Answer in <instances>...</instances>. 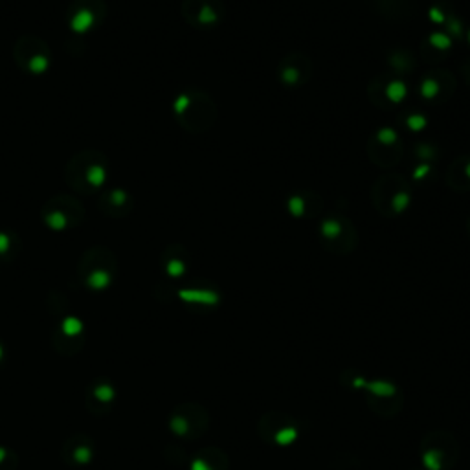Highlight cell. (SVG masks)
<instances>
[{
    "instance_id": "5",
    "label": "cell",
    "mask_w": 470,
    "mask_h": 470,
    "mask_svg": "<svg viewBox=\"0 0 470 470\" xmlns=\"http://www.w3.org/2000/svg\"><path fill=\"white\" fill-rule=\"evenodd\" d=\"M40 219L52 232H68L83 223L84 208L72 195H56L42 204Z\"/></svg>"
},
{
    "instance_id": "38",
    "label": "cell",
    "mask_w": 470,
    "mask_h": 470,
    "mask_svg": "<svg viewBox=\"0 0 470 470\" xmlns=\"http://www.w3.org/2000/svg\"><path fill=\"white\" fill-rule=\"evenodd\" d=\"M375 140H378L380 144H386V146H392V144H397L399 142V135L390 129V127H384V129H380L377 135H375Z\"/></svg>"
},
{
    "instance_id": "20",
    "label": "cell",
    "mask_w": 470,
    "mask_h": 470,
    "mask_svg": "<svg viewBox=\"0 0 470 470\" xmlns=\"http://www.w3.org/2000/svg\"><path fill=\"white\" fill-rule=\"evenodd\" d=\"M181 300L191 307H217L221 296L217 290L206 287H186L177 292Z\"/></svg>"
},
{
    "instance_id": "6",
    "label": "cell",
    "mask_w": 470,
    "mask_h": 470,
    "mask_svg": "<svg viewBox=\"0 0 470 470\" xmlns=\"http://www.w3.org/2000/svg\"><path fill=\"white\" fill-rule=\"evenodd\" d=\"M167 426L175 438L182 441H193L208 432L209 413L197 403H182L169 413Z\"/></svg>"
},
{
    "instance_id": "28",
    "label": "cell",
    "mask_w": 470,
    "mask_h": 470,
    "mask_svg": "<svg viewBox=\"0 0 470 470\" xmlns=\"http://www.w3.org/2000/svg\"><path fill=\"white\" fill-rule=\"evenodd\" d=\"M441 84V94H445V98H450L456 91V77L452 75V72L445 70V68H434L430 72Z\"/></svg>"
},
{
    "instance_id": "33",
    "label": "cell",
    "mask_w": 470,
    "mask_h": 470,
    "mask_svg": "<svg viewBox=\"0 0 470 470\" xmlns=\"http://www.w3.org/2000/svg\"><path fill=\"white\" fill-rule=\"evenodd\" d=\"M287 208L294 217H304L306 216V200L302 195H294L287 200Z\"/></svg>"
},
{
    "instance_id": "36",
    "label": "cell",
    "mask_w": 470,
    "mask_h": 470,
    "mask_svg": "<svg viewBox=\"0 0 470 470\" xmlns=\"http://www.w3.org/2000/svg\"><path fill=\"white\" fill-rule=\"evenodd\" d=\"M445 26H447L448 35H452L456 39H463V22L456 15H448L445 19Z\"/></svg>"
},
{
    "instance_id": "43",
    "label": "cell",
    "mask_w": 470,
    "mask_h": 470,
    "mask_svg": "<svg viewBox=\"0 0 470 470\" xmlns=\"http://www.w3.org/2000/svg\"><path fill=\"white\" fill-rule=\"evenodd\" d=\"M4 359H6V350H4V344H3V341H0V364L4 362Z\"/></svg>"
},
{
    "instance_id": "8",
    "label": "cell",
    "mask_w": 470,
    "mask_h": 470,
    "mask_svg": "<svg viewBox=\"0 0 470 470\" xmlns=\"http://www.w3.org/2000/svg\"><path fill=\"white\" fill-rule=\"evenodd\" d=\"M258 436L274 447H290L302 436L300 422L285 412H267L258 421Z\"/></svg>"
},
{
    "instance_id": "12",
    "label": "cell",
    "mask_w": 470,
    "mask_h": 470,
    "mask_svg": "<svg viewBox=\"0 0 470 470\" xmlns=\"http://www.w3.org/2000/svg\"><path fill=\"white\" fill-rule=\"evenodd\" d=\"M410 190L408 182L404 177L399 173H388L380 177L371 190V200L375 209L380 213V216H394L392 213V202L397 193Z\"/></svg>"
},
{
    "instance_id": "24",
    "label": "cell",
    "mask_w": 470,
    "mask_h": 470,
    "mask_svg": "<svg viewBox=\"0 0 470 470\" xmlns=\"http://www.w3.org/2000/svg\"><path fill=\"white\" fill-rule=\"evenodd\" d=\"M366 404L373 413H377L380 417H394L401 412V408L404 404V397L399 395L394 399H380V397L366 395Z\"/></svg>"
},
{
    "instance_id": "9",
    "label": "cell",
    "mask_w": 470,
    "mask_h": 470,
    "mask_svg": "<svg viewBox=\"0 0 470 470\" xmlns=\"http://www.w3.org/2000/svg\"><path fill=\"white\" fill-rule=\"evenodd\" d=\"M107 17L105 0H72L67 10V24L72 33L84 35L100 28Z\"/></svg>"
},
{
    "instance_id": "39",
    "label": "cell",
    "mask_w": 470,
    "mask_h": 470,
    "mask_svg": "<svg viewBox=\"0 0 470 470\" xmlns=\"http://www.w3.org/2000/svg\"><path fill=\"white\" fill-rule=\"evenodd\" d=\"M406 125L410 127L412 131H415V133H417V131H422L424 127H426V118L421 116V114H412V116L406 118Z\"/></svg>"
},
{
    "instance_id": "37",
    "label": "cell",
    "mask_w": 470,
    "mask_h": 470,
    "mask_svg": "<svg viewBox=\"0 0 470 470\" xmlns=\"http://www.w3.org/2000/svg\"><path fill=\"white\" fill-rule=\"evenodd\" d=\"M415 153H417V158L424 160V162H430L438 156V149L430 144H417L415 146Z\"/></svg>"
},
{
    "instance_id": "16",
    "label": "cell",
    "mask_w": 470,
    "mask_h": 470,
    "mask_svg": "<svg viewBox=\"0 0 470 470\" xmlns=\"http://www.w3.org/2000/svg\"><path fill=\"white\" fill-rule=\"evenodd\" d=\"M135 200L129 191H125L123 188H111L105 190L100 199H98V208L107 217L118 219V217H127L133 211Z\"/></svg>"
},
{
    "instance_id": "25",
    "label": "cell",
    "mask_w": 470,
    "mask_h": 470,
    "mask_svg": "<svg viewBox=\"0 0 470 470\" xmlns=\"http://www.w3.org/2000/svg\"><path fill=\"white\" fill-rule=\"evenodd\" d=\"M21 252V239L17 232L0 230V262L12 263L17 260Z\"/></svg>"
},
{
    "instance_id": "18",
    "label": "cell",
    "mask_w": 470,
    "mask_h": 470,
    "mask_svg": "<svg viewBox=\"0 0 470 470\" xmlns=\"http://www.w3.org/2000/svg\"><path fill=\"white\" fill-rule=\"evenodd\" d=\"M368 155L371 158V162L382 169H392L401 162L403 156V144L401 140L397 144L386 146V144H380L378 140H375V137L369 140L368 144Z\"/></svg>"
},
{
    "instance_id": "2",
    "label": "cell",
    "mask_w": 470,
    "mask_h": 470,
    "mask_svg": "<svg viewBox=\"0 0 470 470\" xmlns=\"http://www.w3.org/2000/svg\"><path fill=\"white\" fill-rule=\"evenodd\" d=\"M77 278L91 292L107 290L118 278V260L114 252L105 246L89 248L79 260Z\"/></svg>"
},
{
    "instance_id": "4",
    "label": "cell",
    "mask_w": 470,
    "mask_h": 470,
    "mask_svg": "<svg viewBox=\"0 0 470 470\" xmlns=\"http://www.w3.org/2000/svg\"><path fill=\"white\" fill-rule=\"evenodd\" d=\"M459 443L448 430H432L419 445V456L424 470H452L459 461Z\"/></svg>"
},
{
    "instance_id": "29",
    "label": "cell",
    "mask_w": 470,
    "mask_h": 470,
    "mask_svg": "<svg viewBox=\"0 0 470 470\" xmlns=\"http://www.w3.org/2000/svg\"><path fill=\"white\" fill-rule=\"evenodd\" d=\"M384 94H386V100L390 102V105H394V103H401L406 98L408 89L401 79H394V81L386 83V91H384Z\"/></svg>"
},
{
    "instance_id": "46",
    "label": "cell",
    "mask_w": 470,
    "mask_h": 470,
    "mask_svg": "<svg viewBox=\"0 0 470 470\" xmlns=\"http://www.w3.org/2000/svg\"><path fill=\"white\" fill-rule=\"evenodd\" d=\"M468 42H470V31H468Z\"/></svg>"
},
{
    "instance_id": "45",
    "label": "cell",
    "mask_w": 470,
    "mask_h": 470,
    "mask_svg": "<svg viewBox=\"0 0 470 470\" xmlns=\"http://www.w3.org/2000/svg\"><path fill=\"white\" fill-rule=\"evenodd\" d=\"M468 234H470V221H468Z\"/></svg>"
},
{
    "instance_id": "1",
    "label": "cell",
    "mask_w": 470,
    "mask_h": 470,
    "mask_svg": "<svg viewBox=\"0 0 470 470\" xmlns=\"http://www.w3.org/2000/svg\"><path fill=\"white\" fill-rule=\"evenodd\" d=\"M109 179L107 155L96 149L79 151L65 165V182L77 195H96L103 191Z\"/></svg>"
},
{
    "instance_id": "42",
    "label": "cell",
    "mask_w": 470,
    "mask_h": 470,
    "mask_svg": "<svg viewBox=\"0 0 470 470\" xmlns=\"http://www.w3.org/2000/svg\"><path fill=\"white\" fill-rule=\"evenodd\" d=\"M461 72H463V75H465L466 83L470 84V61H466V63L461 67Z\"/></svg>"
},
{
    "instance_id": "17",
    "label": "cell",
    "mask_w": 470,
    "mask_h": 470,
    "mask_svg": "<svg viewBox=\"0 0 470 470\" xmlns=\"http://www.w3.org/2000/svg\"><path fill=\"white\" fill-rule=\"evenodd\" d=\"M160 265L164 269V272L171 278V279H179L188 272V265H190V255L186 252L184 246L181 244H171L164 250L162 258H160Z\"/></svg>"
},
{
    "instance_id": "11",
    "label": "cell",
    "mask_w": 470,
    "mask_h": 470,
    "mask_svg": "<svg viewBox=\"0 0 470 470\" xmlns=\"http://www.w3.org/2000/svg\"><path fill=\"white\" fill-rule=\"evenodd\" d=\"M182 17L197 28L216 26L225 17L223 0H182Z\"/></svg>"
},
{
    "instance_id": "26",
    "label": "cell",
    "mask_w": 470,
    "mask_h": 470,
    "mask_svg": "<svg viewBox=\"0 0 470 470\" xmlns=\"http://www.w3.org/2000/svg\"><path fill=\"white\" fill-rule=\"evenodd\" d=\"M390 65L399 74H410L415 68V58L408 50H395L390 54Z\"/></svg>"
},
{
    "instance_id": "15",
    "label": "cell",
    "mask_w": 470,
    "mask_h": 470,
    "mask_svg": "<svg viewBox=\"0 0 470 470\" xmlns=\"http://www.w3.org/2000/svg\"><path fill=\"white\" fill-rule=\"evenodd\" d=\"M313 75V63L311 59L302 52H292L288 54L283 63L279 65V79L288 84V87H296V84H304Z\"/></svg>"
},
{
    "instance_id": "41",
    "label": "cell",
    "mask_w": 470,
    "mask_h": 470,
    "mask_svg": "<svg viewBox=\"0 0 470 470\" xmlns=\"http://www.w3.org/2000/svg\"><path fill=\"white\" fill-rule=\"evenodd\" d=\"M430 19H432L436 24H445L447 15H445L439 8H432V10H430Z\"/></svg>"
},
{
    "instance_id": "22",
    "label": "cell",
    "mask_w": 470,
    "mask_h": 470,
    "mask_svg": "<svg viewBox=\"0 0 470 470\" xmlns=\"http://www.w3.org/2000/svg\"><path fill=\"white\" fill-rule=\"evenodd\" d=\"M377 12L388 21H404L413 13V0H375Z\"/></svg>"
},
{
    "instance_id": "3",
    "label": "cell",
    "mask_w": 470,
    "mask_h": 470,
    "mask_svg": "<svg viewBox=\"0 0 470 470\" xmlns=\"http://www.w3.org/2000/svg\"><path fill=\"white\" fill-rule=\"evenodd\" d=\"M173 111L182 129L193 135L209 131L217 120L216 102L200 91H188L177 96Z\"/></svg>"
},
{
    "instance_id": "19",
    "label": "cell",
    "mask_w": 470,
    "mask_h": 470,
    "mask_svg": "<svg viewBox=\"0 0 470 470\" xmlns=\"http://www.w3.org/2000/svg\"><path fill=\"white\" fill-rule=\"evenodd\" d=\"M228 468H230L228 456L217 447L200 448L190 463V470H228Z\"/></svg>"
},
{
    "instance_id": "44",
    "label": "cell",
    "mask_w": 470,
    "mask_h": 470,
    "mask_svg": "<svg viewBox=\"0 0 470 470\" xmlns=\"http://www.w3.org/2000/svg\"><path fill=\"white\" fill-rule=\"evenodd\" d=\"M465 173H466V177L470 179V158H468L466 164H465Z\"/></svg>"
},
{
    "instance_id": "21",
    "label": "cell",
    "mask_w": 470,
    "mask_h": 470,
    "mask_svg": "<svg viewBox=\"0 0 470 470\" xmlns=\"http://www.w3.org/2000/svg\"><path fill=\"white\" fill-rule=\"evenodd\" d=\"M359 243V232L355 228V225L346 217L344 221V228H341L340 235L331 239V241H324V246L331 252V253H336V255H348L355 250Z\"/></svg>"
},
{
    "instance_id": "34",
    "label": "cell",
    "mask_w": 470,
    "mask_h": 470,
    "mask_svg": "<svg viewBox=\"0 0 470 470\" xmlns=\"http://www.w3.org/2000/svg\"><path fill=\"white\" fill-rule=\"evenodd\" d=\"M410 200H412L410 190H404V191L397 193L395 199H394V202H392V213H394V216H399V213H403V211L408 208Z\"/></svg>"
},
{
    "instance_id": "27",
    "label": "cell",
    "mask_w": 470,
    "mask_h": 470,
    "mask_svg": "<svg viewBox=\"0 0 470 470\" xmlns=\"http://www.w3.org/2000/svg\"><path fill=\"white\" fill-rule=\"evenodd\" d=\"M344 221L346 217L344 216H336V217H329L322 223V241H331L334 237L340 235L341 228H344Z\"/></svg>"
},
{
    "instance_id": "10",
    "label": "cell",
    "mask_w": 470,
    "mask_h": 470,
    "mask_svg": "<svg viewBox=\"0 0 470 470\" xmlns=\"http://www.w3.org/2000/svg\"><path fill=\"white\" fill-rule=\"evenodd\" d=\"M84 340H87V327L74 315H65L58 322L52 336L54 350L67 357L77 355L84 346Z\"/></svg>"
},
{
    "instance_id": "31",
    "label": "cell",
    "mask_w": 470,
    "mask_h": 470,
    "mask_svg": "<svg viewBox=\"0 0 470 470\" xmlns=\"http://www.w3.org/2000/svg\"><path fill=\"white\" fill-rule=\"evenodd\" d=\"M421 96L424 100H436L438 96H441V84H439V81L432 74H429L422 79V83H421Z\"/></svg>"
},
{
    "instance_id": "23",
    "label": "cell",
    "mask_w": 470,
    "mask_h": 470,
    "mask_svg": "<svg viewBox=\"0 0 470 470\" xmlns=\"http://www.w3.org/2000/svg\"><path fill=\"white\" fill-rule=\"evenodd\" d=\"M466 156H457L450 169L447 171V186L457 193H463V191H470V179L466 177L465 173V164H466Z\"/></svg>"
},
{
    "instance_id": "40",
    "label": "cell",
    "mask_w": 470,
    "mask_h": 470,
    "mask_svg": "<svg viewBox=\"0 0 470 470\" xmlns=\"http://www.w3.org/2000/svg\"><path fill=\"white\" fill-rule=\"evenodd\" d=\"M430 173V164H422V165H419V167H415V171H413V179L415 181H422L426 175H429Z\"/></svg>"
},
{
    "instance_id": "32",
    "label": "cell",
    "mask_w": 470,
    "mask_h": 470,
    "mask_svg": "<svg viewBox=\"0 0 470 470\" xmlns=\"http://www.w3.org/2000/svg\"><path fill=\"white\" fill-rule=\"evenodd\" d=\"M17 454L8 447H0V470H15Z\"/></svg>"
},
{
    "instance_id": "13",
    "label": "cell",
    "mask_w": 470,
    "mask_h": 470,
    "mask_svg": "<svg viewBox=\"0 0 470 470\" xmlns=\"http://www.w3.org/2000/svg\"><path fill=\"white\" fill-rule=\"evenodd\" d=\"M116 401H118V388L112 380L100 377L89 382L87 394H84V403H87L91 413L105 415L114 408Z\"/></svg>"
},
{
    "instance_id": "35",
    "label": "cell",
    "mask_w": 470,
    "mask_h": 470,
    "mask_svg": "<svg viewBox=\"0 0 470 470\" xmlns=\"http://www.w3.org/2000/svg\"><path fill=\"white\" fill-rule=\"evenodd\" d=\"M426 40H429L432 47H436L439 50H445V52H448L450 47H452V39L448 35H445V33H432Z\"/></svg>"
},
{
    "instance_id": "14",
    "label": "cell",
    "mask_w": 470,
    "mask_h": 470,
    "mask_svg": "<svg viewBox=\"0 0 470 470\" xmlns=\"http://www.w3.org/2000/svg\"><path fill=\"white\" fill-rule=\"evenodd\" d=\"M96 447L87 434H74L61 447V459L70 468H84L94 461Z\"/></svg>"
},
{
    "instance_id": "30",
    "label": "cell",
    "mask_w": 470,
    "mask_h": 470,
    "mask_svg": "<svg viewBox=\"0 0 470 470\" xmlns=\"http://www.w3.org/2000/svg\"><path fill=\"white\" fill-rule=\"evenodd\" d=\"M421 58H422L426 63H430V65H439V63H443V61L448 58V52L439 50V49L432 47L429 40H424L422 45H421Z\"/></svg>"
},
{
    "instance_id": "7",
    "label": "cell",
    "mask_w": 470,
    "mask_h": 470,
    "mask_svg": "<svg viewBox=\"0 0 470 470\" xmlns=\"http://www.w3.org/2000/svg\"><path fill=\"white\" fill-rule=\"evenodd\" d=\"M15 65L28 75H42L52 67V50L37 35H22L13 47Z\"/></svg>"
}]
</instances>
